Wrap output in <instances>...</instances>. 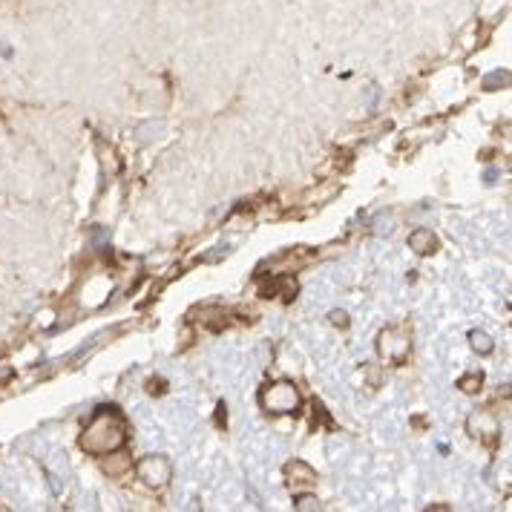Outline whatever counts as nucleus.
I'll use <instances>...</instances> for the list:
<instances>
[{
	"instance_id": "5",
	"label": "nucleus",
	"mask_w": 512,
	"mask_h": 512,
	"mask_svg": "<svg viewBox=\"0 0 512 512\" xmlns=\"http://www.w3.org/2000/svg\"><path fill=\"white\" fill-rule=\"evenodd\" d=\"M285 475H288V481H291V487L297 484V487H314L317 484V475H314V469L303 461H294V464H288L285 469Z\"/></svg>"
},
{
	"instance_id": "7",
	"label": "nucleus",
	"mask_w": 512,
	"mask_h": 512,
	"mask_svg": "<svg viewBox=\"0 0 512 512\" xmlns=\"http://www.w3.org/2000/svg\"><path fill=\"white\" fill-rule=\"evenodd\" d=\"M469 340H472V349L481 351V354H489V351H492V340H489L487 334H481V331H472Z\"/></svg>"
},
{
	"instance_id": "4",
	"label": "nucleus",
	"mask_w": 512,
	"mask_h": 512,
	"mask_svg": "<svg viewBox=\"0 0 512 512\" xmlns=\"http://www.w3.org/2000/svg\"><path fill=\"white\" fill-rule=\"evenodd\" d=\"M136 475H139L147 487L162 489L170 484V475H173V469H170V464H167V458H159V455H147V458H141L139 464H136Z\"/></svg>"
},
{
	"instance_id": "10",
	"label": "nucleus",
	"mask_w": 512,
	"mask_h": 512,
	"mask_svg": "<svg viewBox=\"0 0 512 512\" xmlns=\"http://www.w3.org/2000/svg\"><path fill=\"white\" fill-rule=\"evenodd\" d=\"M331 320H334V323H337V326H346V323H349V320H346V314H343V311H334V314H331Z\"/></svg>"
},
{
	"instance_id": "3",
	"label": "nucleus",
	"mask_w": 512,
	"mask_h": 512,
	"mask_svg": "<svg viewBox=\"0 0 512 512\" xmlns=\"http://www.w3.org/2000/svg\"><path fill=\"white\" fill-rule=\"evenodd\" d=\"M409 349H412V343H409V337H406L403 328H386V331L380 334V340H377L380 357H383L386 363H395V366H400V363L409 357Z\"/></svg>"
},
{
	"instance_id": "2",
	"label": "nucleus",
	"mask_w": 512,
	"mask_h": 512,
	"mask_svg": "<svg viewBox=\"0 0 512 512\" xmlns=\"http://www.w3.org/2000/svg\"><path fill=\"white\" fill-rule=\"evenodd\" d=\"M259 403L265 412L271 415H297L300 406H303V397L297 392V386L291 383H277V386H268L262 395H259Z\"/></svg>"
},
{
	"instance_id": "1",
	"label": "nucleus",
	"mask_w": 512,
	"mask_h": 512,
	"mask_svg": "<svg viewBox=\"0 0 512 512\" xmlns=\"http://www.w3.org/2000/svg\"><path fill=\"white\" fill-rule=\"evenodd\" d=\"M130 438V426L127 418L118 412L116 406H104L95 412V418L87 423L84 435H81V449L90 452L95 458H104V455H116L118 449L127 446Z\"/></svg>"
},
{
	"instance_id": "8",
	"label": "nucleus",
	"mask_w": 512,
	"mask_h": 512,
	"mask_svg": "<svg viewBox=\"0 0 512 512\" xmlns=\"http://www.w3.org/2000/svg\"><path fill=\"white\" fill-rule=\"evenodd\" d=\"M297 510H320V501L314 495H300L297 498Z\"/></svg>"
},
{
	"instance_id": "9",
	"label": "nucleus",
	"mask_w": 512,
	"mask_h": 512,
	"mask_svg": "<svg viewBox=\"0 0 512 512\" xmlns=\"http://www.w3.org/2000/svg\"><path fill=\"white\" fill-rule=\"evenodd\" d=\"M481 380H484L481 374H469L466 380H461V389H464V392H478V386H481Z\"/></svg>"
},
{
	"instance_id": "6",
	"label": "nucleus",
	"mask_w": 512,
	"mask_h": 512,
	"mask_svg": "<svg viewBox=\"0 0 512 512\" xmlns=\"http://www.w3.org/2000/svg\"><path fill=\"white\" fill-rule=\"evenodd\" d=\"M409 245H412V251L420 256H429L435 254V248H438V239L432 236V231H415L409 236Z\"/></svg>"
}]
</instances>
